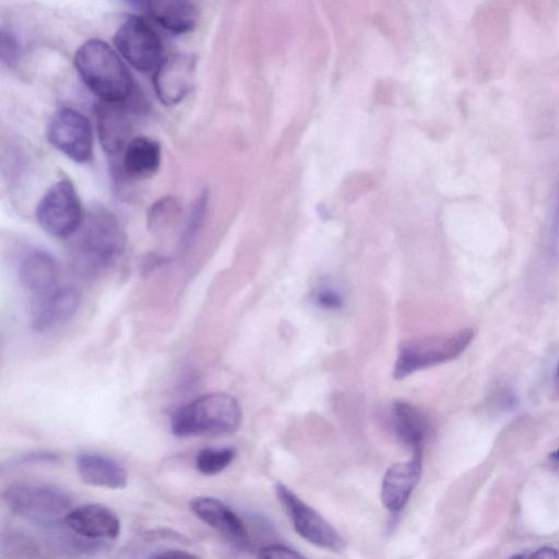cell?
<instances>
[{
    "instance_id": "6da1fadb",
    "label": "cell",
    "mask_w": 559,
    "mask_h": 559,
    "mask_svg": "<svg viewBox=\"0 0 559 559\" xmlns=\"http://www.w3.org/2000/svg\"><path fill=\"white\" fill-rule=\"evenodd\" d=\"M70 264L82 277L98 275L122 253L126 235L118 217L106 207L92 209L76 230Z\"/></svg>"
},
{
    "instance_id": "7a4b0ae2",
    "label": "cell",
    "mask_w": 559,
    "mask_h": 559,
    "mask_svg": "<svg viewBox=\"0 0 559 559\" xmlns=\"http://www.w3.org/2000/svg\"><path fill=\"white\" fill-rule=\"evenodd\" d=\"M74 66L84 84L104 102H124L133 82L117 52L105 41L92 38L75 51Z\"/></svg>"
},
{
    "instance_id": "3957f363",
    "label": "cell",
    "mask_w": 559,
    "mask_h": 559,
    "mask_svg": "<svg viewBox=\"0 0 559 559\" xmlns=\"http://www.w3.org/2000/svg\"><path fill=\"white\" fill-rule=\"evenodd\" d=\"M237 400L223 392L201 395L178 408L170 420L177 437L225 436L235 432L241 423Z\"/></svg>"
},
{
    "instance_id": "277c9868",
    "label": "cell",
    "mask_w": 559,
    "mask_h": 559,
    "mask_svg": "<svg viewBox=\"0 0 559 559\" xmlns=\"http://www.w3.org/2000/svg\"><path fill=\"white\" fill-rule=\"evenodd\" d=\"M474 337L471 329L403 341L397 350L393 377L396 380L459 357Z\"/></svg>"
},
{
    "instance_id": "5b68a950",
    "label": "cell",
    "mask_w": 559,
    "mask_h": 559,
    "mask_svg": "<svg viewBox=\"0 0 559 559\" xmlns=\"http://www.w3.org/2000/svg\"><path fill=\"white\" fill-rule=\"evenodd\" d=\"M10 510L40 524H51L70 512L71 498L61 488L34 483L10 486L4 492Z\"/></svg>"
},
{
    "instance_id": "8992f818",
    "label": "cell",
    "mask_w": 559,
    "mask_h": 559,
    "mask_svg": "<svg viewBox=\"0 0 559 559\" xmlns=\"http://www.w3.org/2000/svg\"><path fill=\"white\" fill-rule=\"evenodd\" d=\"M36 219L46 233L57 238L76 233L83 213L76 190L68 179L55 182L45 192L36 207Z\"/></svg>"
},
{
    "instance_id": "52a82bcc",
    "label": "cell",
    "mask_w": 559,
    "mask_h": 559,
    "mask_svg": "<svg viewBox=\"0 0 559 559\" xmlns=\"http://www.w3.org/2000/svg\"><path fill=\"white\" fill-rule=\"evenodd\" d=\"M275 492L299 536L317 547L332 551H341L345 547L341 534L286 485L278 483Z\"/></svg>"
},
{
    "instance_id": "ba28073f",
    "label": "cell",
    "mask_w": 559,
    "mask_h": 559,
    "mask_svg": "<svg viewBox=\"0 0 559 559\" xmlns=\"http://www.w3.org/2000/svg\"><path fill=\"white\" fill-rule=\"evenodd\" d=\"M114 43L120 55L140 72L156 70L163 60L160 38L141 16L126 19L115 34Z\"/></svg>"
},
{
    "instance_id": "9c48e42d",
    "label": "cell",
    "mask_w": 559,
    "mask_h": 559,
    "mask_svg": "<svg viewBox=\"0 0 559 559\" xmlns=\"http://www.w3.org/2000/svg\"><path fill=\"white\" fill-rule=\"evenodd\" d=\"M47 136L53 147L76 163H86L93 157L92 126L75 109H59L48 124Z\"/></svg>"
},
{
    "instance_id": "30bf717a",
    "label": "cell",
    "mask_w": 559,
    "mask_h": 559,
    "mask_svg": "<svg viewBox=\"0 0 559 559\" xmlns=\"http://www.w3.org/2000/svg\"><path fill=\"white\" fill-rule=\"evenodd\" d=\"M197 69V58L190 53H173L156 68L153 84L165 106L179 104L190 92Z\"/></svg>"
},
{
    "instance_id": "8fae6325",
    "label": "cell",
    "mask_w": 559,
    "mask_h": 559,
    "mask_svg": "<svg viewBox=\"0 0 559 559\" xmlns=\"http://www.w3.org/2000/svg\"><path fill=\"white\" fill-rule=\"evenodd\" d=\"M99 142L110 156L120 154L133 139L134 114L124 102L100 100L95 108Z\"/></svg>"
},
{
    "instance_id": "7c38bea8",
    "label": "cell",
    "mask_w": 559,
    "mask_h": 559,
    "mask_svg": "<svg viewBox=\"0 0 559 559\" xmlns=\"http://www.w3.org/2000/svg\"><path fill=\"white\" fill-rule=\"evenodd\" d=\"M421 457L423 451L413 452L409 461L395 463L386 469L380 497L382 504L391 513H399L404 509L418 484L423 468Z\"/></svg>"
},
{
    "instance_id": "4fadbf2b",
    "label": "cell",
    "mask_w": 559,
    "mask_h": 559,
    "mask_svg": "<svg viewBox=\"0 0 559 559\" xmlns=\"http://www.w3.org/2000/svg\"><path fill=\"white\" fill-rule=\"evenodd\" d=\"M80 293L72 287L53 289L44 295L32 311V328L45 332L69 321L78 312Z\"/></svg>"
},
{
    "instance_id": "5bb4252c",
    "label": "cell",
    "mask_w": 559,
    "mask_h": 559,
    "mask_svg": "<svg viewBox=\"0 0 559 559\" xmlns=\"http://www.w3.org/2000/svg\"><path fill=\"white\" fill-rule=\"evenodd\" d=\"M162 158L160 145L147 136H134L121 152L119 176L123 180H144L159 168Z\"/></svg>"
},
{
    "instance_id": "9a60e30c",
    "label": "cell",
    "mask_w": 559,
    "mask_h": 559,
    "mask_svg": "<svg viewBox=\"0 0 559 559\" xmlns=\"http://www.w3.org/2000/svg\"><path fill=\"white\" fill-rule=\"evenodd\" d=\"M64 520L74 532L88 538L114 539L120 533L118 516L107 507L97 503L74 508Z\"/></svg>"
},
{
    "instance_id": "2e32d148",
    "label": "cell",
    "mask_w": 559,
    "mask_h": 559,
    "mask_svg": "<svg viewBox=\"0 0 559 559\" xmlns=\"http://www.w3.org/2000/svg\"><path fill=\"white\" fill-rule=\"evenodd\" d=\"M81 479L91 486L122 489L128 484V472L115 459L94 452H83L76 457Z\"/></svg>"
},
{
    "instance_id": "e0dca14e",
    "label": "cell",
    "mask_w": 559,
    "mask_h": 559,
    "mask_svg": "<svg viewBox=\"0 0 559 559\" xmlns=\"http://www.w3.org/2000/svg\"><path fill=\"white\" fill-rule=\"evenodd\" d=\"M60 274L59 264L48 252L39 249L28 251L19 265V278L29 292L41 295L52 290Z\"/></svg>"
},
{
    "instance_id": "ac0fdd59",
    "label": "cell",
    "mask_w": 559,
    "mask_h": 559,
    "mask_svg": "<svg viewBox=\"0 0 559 559\" xmlns=\"http://www.w3.org/2000/svg\"><path fill=\"white\" fill-rule=\"evenodd\" d=\"M142 5L157 24L174 34L192 31L199 19L198 7L187 0H154Z\"/></svg>"
},
{
    "instance_id": "d6986e66",
    "label": "cell",
    "mask_w": 559,
    "mask_h": 559,
    "mask_svg": "<svg viewBox=\"0 0 559 559\" xmlns=\"http://www.w3.org/2000/svg\"><path fill=\"white\" fill-rule=\"evenodd\" d=\"M192 512L209 526L233 538L247 535L241 519L224 502L213 497H195L190 501Z\"/></svg>"
},
{
    "instance_id": "ffe728a7",
    "label": "cell",
    "mask_w": 559,
    "mask_h": 559,
    "mask_svg": "<svg viewBox=\"0 0 559 559\" xmlns=\"http://www.w3.org/2000/svg\"><path fill=\"white\" fill-rule=\"evenodd\" d=\"M392 413L397 438L411 447L413 452L423 451V442L429 430L426 415L416 406L401 400L394 402Z\"/></svg>"
},
{
    "instance_id": "44dd1931",
    "label": "cell",
    "mask_w": 559,
    "mask_h": 559,
    "mask_svg": "<svg viewBox=\"0 0 559 559\" xmlns=\"http://www.w3.org/2000/svg\"><path fill=\"white\" fill-rule=\"evenodd\" d=\"M235 456L233 448H205L197 454L195 466L203 475H215L229 466Z\"/></svg>"
},
{
    "instance_id": "7402d4cb",
    "label": "cell",
    "mask_w": 559,
    "mask_h": 559,
    "mask_svg": "<svg viewBox=\"0 0 559 559\" xmlns=\"http://www.w3.org/2000/svg\"><path fill=\"white\" fill-rule=\"evenodd\" d=\"M180 213V203L175 197L157 200L147 212V227L153 233L168 228Z\"/></svg>"
},
{
    "instance_id": "603a6c76",
    "label": "cell",
    "mask_w": 559,
    "mask_h": 559,
    "mask_svg": "<svg viewBox=\"0 0 559 559\" xmlns=\"http://www.w3.org/2000/svg\"><path fill=\"white\" fill-rule=\"evenodd\" d=\"M205 209H206V197H205V194H203L198 200V202L191 213V217L189 219L187 228L181 237V241H180L181 250H186L192 245L194 238L197 237V234L199 233L202 222L204 219Z\"/></svg>"
},
{
    "instance_id": "cb8c5ba5",
    "label": "cell",
    "mask_w": 559,
    "mask_h": 559,
    "mask_svg": "<svg viewBox=\"0 0 559 559\" xmlns=\"http://www.w3.org/2000/svg\"><path fill=\"white\" fill-rule=\"evenodd\" d=\"M20 55V43L13 32L1 28L0 58L3 64L12 66Z\"/></svg>"
},
{
    "instance_id": "d4e9b609",
    "label": "cell",
    "mask_w": 559,
    "mask_h": 559,
    "mask_svg": "<svg viewBox=\"0 0 559 559\" xmlns=\"http://www.w3.org/2000/svg\"><path fill=\"white\" fill-rule=\"evenodd\" d=\"M313 301L323 309L335 310L343 306L341 293L331 287H320L312 294Z\"/></svg>"
},
{
    "instance_id": "484cf974",
    "label": "cell",
    "mask_w": 559,
    "mask_h": 559,
    "mask_svg": "<svg viewBox=\"0 0 559 559\" xmlns=\"http://www.w3.org/2000/svg\"><path fill=\"white\" fill-rule=\"evenodd\" d=\"M259 559H307L294 549L283 545H269L259 552Z\"/></svg>"
},
{
    "instance_id": "4316f807",
    "label": "cell",
    "mask_w": 559,
    "mask_h": 559,
    "mask_svg": "<svg viewBox=\"0 0 559 559\" xmlns=\"http://www.w3.org/2000/svg\"><path fill=\"white\" fill-rule=\"evenodd\" d=\"M550 234L551 242L557 246L559 241V183L555 193Z\"/></svg>"
},
{
    "instance_id": "83f0119b",
    "label": "cell",
    "mask_w": 559,
    "mask_h": 559,
    "mask_svg": "<svg viewBox=\"0 0 559 559\" xmlns=\"http://www.w3.org/2000/svg\"><path fill=\"white\" fill-rule=\"evenodd\" d=\"M152 559H201L199 556L181 550V549H169L159 552Z\"/></svg>"
},
{
    "instance_id": "f1b7e54d",
    "label": "cell",
    "mask_w": 559,
    "mask_h": 559,
    "mask_svg": "<svg viewBox=\"0 0 559 559\" xmlns=\"http://www.w3.org/2000/svg\"><path fill=\"white\" fill-rule=\"evenodd\" d=\"M530 559H559V549L543 547L536 550Z\"/></svg>"
},
{
    "instance_id": "f546056e",
    "label": "cell",
    "mask_w": 559,
    "mask_h": 559,
    "mask_svg": "<svg viewBox=\"0 0 559 559\" xmlns=\"http://www.w3.org/2000/svg\"><path fill=\"white\" fill-rule=\"evenodd\" d=\"M549 457H551L555 461H559V448L557 450H555L554 452H551L549 454Z\"/></svg>"
},
{
    "instance_id": "4dcf8cb0",
    "label": "cell",
    "mask_w": 559,
    "mask_h": 559,
    "mask_svg": "<svg viewBox=\"0 0 559 559\" xmlns=\"http://www.w3.org/2000/svg\"><path fill=\"white\" fill-rule=\"evenodd\" d=\"M508 559H523V557L521 555H513Z\"/></svg>"
},
{
    "instance_id": "1f68e13d",
    "label": "cell",
    "mask_w": 559,
    "mask_h": 559,
    "mask_svg": "<svg viewBox=\"0 0 559 559\" xmlns=\"http://www.w3.org/2000/svg\"><path fill=\"white\" fill-rule=\"evenodd\" d=\"M556 377H557V380L559 381V361H558L557 369H556Z\"/></svg>"
}]
</instances>
